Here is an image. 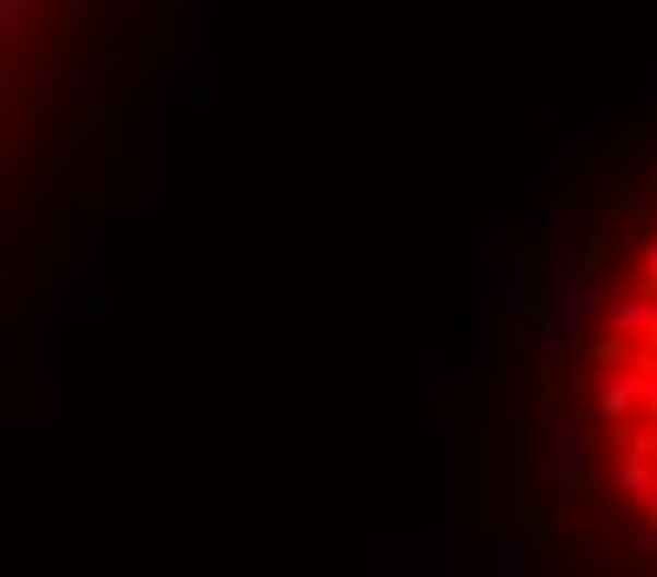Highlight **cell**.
<instances>
[{
    "mask_svg": "<svg viewBox=\"0 0 657 577\" xmlns=\"http://www.w3.org/2000/svg\"><path fill=\"white\" fill-rule=\"evenodd\" d=\"M592 419H598L605 432H618V425H637V419H644V365H637V372H618V378H605V385H598Z\"/></svg>",
    "mask_w": 657,
    "mask_h": 577,
    "instance_id": "obj_1",
    "label": "cell"
},
{
    "mask_svg": "<svg viewBox=\"0 0 657 577\" xmlns=\"http://www.w3.org/2000/svg\"><path fill=\"white\" fill-rule=\"evenodd\" d=\"M644 325H650V299H644V292H624V299L605 305V333H611V339L644 346Z\"/></svg>",
    "mask_w": 657,
    "mask_h": 577,
    "instance_id": "obj_2",
    "label": "cell"
},
{
    "mask_svg": "<svg viewBox=\"0 0 657 577\" xmlns=\"http://www.w3.org/2000/svg\"><path fill=\"white\" fill-rule=\"evenodd\" d=\"M578 359H585V365H598L605 378H618V372H637V346H631V339H611V333L585 339V346H578Z\"/></svg>",
    "mask_w": 657,
    "mask_h": 577,
    "instance_id": "obj_3",
    "label": "cell"
},
{
    "mask_svg": "<svg viewBox=\"0 0 657 577\" xmlns=\"http://www.w3.org/2000/svg\"><path fill=\"white\" fill-rule=\"evenodd\" d=\"M657 498V465H637V458H618V505H650Z\"/></svg>",
    "mask_w": 657,
    "mask_h": 577,
    "instance_id": "obj_4",
    "label": "cell"
},
{
    "mask_svg": "<svg viewBox=\"0 0 657 577\" xmlns=\"http://www.w3.org/2000/svg\"><path fill=\"white\" fill-rule=\"evenodd\" d=\"M605 260H611V219L585 232V245H578V279H598V273H605Z\"/></svg>",
    "mask_w": 657,
    "mask_h": 577,
    "instance_id": "obj_5",
    "label": "cell"
},
{
    "mask_svg": "<svg viewBox=\"0 0 657 577\" xmlns=\"http://www.w3.org/2000/svg\"><path fill=\"white\" fill-rule=\"evenodd\" d=\"M512 312H518V318H538V325L551 318V312H545V292H538L531 279H518V286H512Z\"/></svg>",
    "mask_w": 657,
    "mask_h": 577,
    "instance_id": "obj_6",
    "label": "cell"
},
{
    "mask_svg": "<svg viewBox=\"0 0 657 577\" xmlns=\"http://www.w3.org/2000/svg\"><path fill=\"white\" fill-rule=\"evenodd\" d=\"M558 491L564 498H585L592 491V465H558Z\"/></svg>",
    "mask_w": 657,
    "mask_h": 577,
    "instance_id": "obj_7",
    "label": "cell"
},
{
    "mask_svg": "<svg viewBox=\"0 0 657 577\" xmlns=\"http://www.w3.org/2000/svg\"><path fill=\"white\" fill-rule=\"evenodd\" d=\"M0 21H8L0 34H8V53H14V40H21V21H34V8H21V0H8V8H0Z\"/></svg>",
    "mask_w": 657,
    "mask_h": 577,
    "instance_id": "obj_8",
    "label": "cell"
},
{
    "mask_svg": "<svg viewBox=\"0 0 657 577\" xmlns=\"http://www.w3.org/2000/svg\"><path fill=\"white\" fill-rule=\"evenodd\" d=\"M21 100H27V80H21V60L8 53V113H21Z\"/></svg>",
    "mask_w": 657,
    "mask_h": 577,
    "instance_id": "obj_9",
    "label": "cell"
},
{
    "mask_svg": "<svg viewBox=\"0 0 657 577\" xmlns=\"http://www.w3.org/2000/svg\"><path fill=\"white\" fill-rule=\"evenodd\" d=\"M644 419L657 425V365H644Z\"/></svg>",
    "mask_w": 657,
    "mask_h": 577,
    "instance_id": "obj_10",
    "label": "cell"
},
{
    "mask_svg": "<svg viewBox=\"0 0 657 577\" xmlns=\"http://www.w3.org/2000/svg\"><path fill=\"white\" fill-rule=\"evenodd\" d=\"M80 312H87V318H100V312H107V292H100V286H87V299H80Z\"/></svg>",
    "mask_w": 657,
    "mask_h": 577,
    "instance_id": "obj_11",
    "label": "cell"
},
{
    "mask_svg": "<svg viewBox=\"0 0 657 577\" xmlns=\"http://www.w3.org/2000/svg\"><path fill=\"white\" fill-rule=\"evenodd\" d=\"M644 577H657V557H650V564H644Z\"/></svg>",
    "mask_w": 657,
    "mask_h": 577,
    "instance_id": "obj_12",
    "label": "cell"
}]
</instances>
